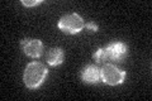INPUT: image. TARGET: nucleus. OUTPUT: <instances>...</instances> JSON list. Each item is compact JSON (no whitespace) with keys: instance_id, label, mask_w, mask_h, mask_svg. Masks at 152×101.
I'll use <instances>...</instances> for the list:
<instances>
[{"instance_id":"nucleus-3","label":"nucleus","mask_w":152,"mask_h":101,"mask_svg":"<svg viewBox=\"0 0 152 101\" xmlns=\"http://www.w3.org/2000/svg\"><path fill=\"white\" fill-rule=\"evenodd\" d=\"M58 28L62 32L69 33V34H76V33L81 32L85 28V23H84V19L79 14L72 13V14L64 15L60 19Z\"/></svg>"},{"instance_id":"nucleus-1","label":"nucleus","mask_w":152,"mask_h":101,"mask_svg":"<svg viewBox=\"0 0 152 101\" xmlns=\"http://www.w3.org/2000/svg\"><path fill=\"white\" fill-rule=\"evenodd\" d=\"M128 54V47L122 42H113L108 47L99 48L94 53V60L96 63L107 65L109 62L122 61Z\"/></svg>"},{"instance_id":"nucleus-9","label":"nucleus","mask_w":152,"mask_h":101,"mask_svg":"<svg viewBox=\"0 0 152 101\" xmlns=\"http://www.w3.org/2000/svg\"><path fill=\"white\" fill-rule=\"evenodd\" d=\"M23 5L26 7H36V5H39V4H42L41 0H34V1H27V0H23L22 1Z\"/></svg>"},{"instance_id":"nucleus-2","label":"nucleus","mask_w":152,"mask_h":101,"mask_svg":"<svg viewBox=\"0 0 152 101\" xmlns=\"http://www.w3.org/2000/svg\"><path fill=\"white\" fill-rule=\"evenodd\" d=\"M48 73V70L43 63L39 62H32L26 67L24 75H23V81L28 89H38L45 82V80Z\"/></svg>"},{"instance_id":"nucleus-6","label":"nucleus","mask_w":152,"mask_h":101,"mask_svg":"<svg viewBox=\"0 0 152 101\" xmlns=\"http://www.w3.org/2000/svg\"><path fill=\"white\" fill-rule=\"evenodd\" d=\"M81 80L86 84H98L102 80L100 77V70L96 66L90 65L86 66L81 71Z\"/></svg>"},{"instance_id":"nucleus-4","label":"nucleus","mask_w":152,"mask_h":101,"mask_svg":"<svg viewBox=\"0 0 152 101\" xmlns=\"http://www.w3.org/2000/svg\"><path fill=\"white\" fill-rule=\"evenodd\" d=\"M100 77L102 81L105 82L107 85L110 86H115V85H121L126 78V72L119 70L118 67L114 65L107 63L102 67L100 70Z\"/></svg>"},{"instance_id":"nucleus-8","label":"nucleus","mask_w":152,"mask_h":101,"mask_svg":"<svg viewBox=\"0 0 152 101\" xmlns=\"http://www.w3.org/2000/svg\"><path fill=\"white\" fill-rule=\"evenodd\" d=\"M85 28H86V31H90V32H98V25L95 23H93V22H89V23H86L85 24Z\"/></svg>"},{"instance_id":"nucleus-7","label":"nucleus","mask_w":152,"mask_h":101,"mask_svg":"<svg viewBox=\"0 0 152 101\" xmlns=\"http://www.w3.org/2000/svg\"><path fill=\"white\" fill-rule=\"evenodd\" d=\"M46 58L50 66H58L64 62V51L61 48H51L47 52Z\"/></svg>"},{"instance_id":"nucleus-5","label":"nucleus","mask_w":152,"mask_h":101,"mask_svg":"<svg viewBox=\"0 0 152 101\" xmlns=\"http://www.w3.org/2000/svg\"><path fill=\"white\" fill-rule=\"evenodd\" d=\"M23 52L31 58H38L43 53V43L39 39H33V38H26L20 42Z\"/></svg>"}]
</instances>
